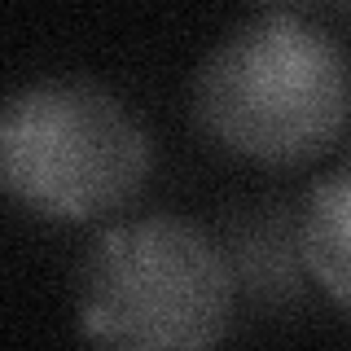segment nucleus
Listing matches in <instances>:
<instances>
[{
	"label": "nucleus",
	"instance_id": "nucleus-4",
	"mask_svg": "<svg viewBox=\"0 0 351 351\" xmlns=\"http://www.w3.org/2000/svg\"><path fill=\"white\" fill-rule=\"evenodd\" d=\"M219 250L233 272L237 299L263 312H290L312 294V263L303 237V202L255 197L219 219Z\"/></svg>",
	"mask_w": 351,
	"mask_h": 351
},
{
	"label": "nucleus",
	"instance_id": "nucleus-3",
	"mask_svg": "<svg viewBox=\"0 0 351 351\" xmlns=\"http://www.w3.org/2000/svg\"><path fill=\"white\" fill-rule=\"evenodd\" d=\"M149 171L145 123L93 80H31L0 110V184L36 219H106L145 189Z\"/></svg>",
	"mask_w": 351,
	"mask_h": 351
},
{
	"label": "nucleus",
	"instance_id": "nucleus-1",
	"mask_svg": "<svg viewBox=\"0 0 351 351\" xmlns=\"http://www.w3.org/2000/svg\"><path fill=\"white\" fill-rule=\"evenodd\" d=\"M197 136L255 167H303L351 128V58L299 14H259L197 62Z\"/></svg>",
	"mask_w": 351,
	"mask_h": 351
},
{
	"label": "nucleus",
	"instance_id": "nucleus-2",
	"mask_svg": "<svg viewBox=\"0 0 351 351\" xmlns=\"http://www.w3.org/2000/svg\"><path fill=\"white\" fill-rule=\"evenodd\" d=\"M237 312V285L211 233L180 215L101 228L75 268L80 334L123 351L215 347Z\"/></svg>",
	"mask_w": 351,
	"mask_h": 351
},
{
	"label": "nucleus",
	"instance_id": "nucleus-7",
	"mask_svg": "<svg viewBox=\"0 0 351 351\" xmlns=\"http://www.w3.org/2000/svg\"><path fill=\"white\" fill-rule=\"evenodd\" d=\"M329 5H334L338 14H347V18H351V0H329Z\"/></svg>",
	"mask_w": 351,
	"mask_h": 351
},
{
	"label": "nucleus",
	"instance_id": "nucleus-6",
	"mask_svg": "<svg viewBox=\"0 0 351 351\" xmlns=\"http://www.w3.org/2000/svg\"><path fill=\"white\" fill-rule=\"evenodd\" d=\"M246 5H255L259 14H299L312 0H246Z\"/></svg>",
	"mask_w": 351,
	"mask_h": 351
},
{
	"label": "nucleus",
	"instance_id": "nucleus-5",
	"mask_svg": "<svg viewBox=\"0 0 351 351\" xmlns=\"http://www.w3.org/2000/svg\"><path fill=\"white\" fill-rule=\"evenodd\" d=\"M303 237L316 290L351 321V162L334 167L307 189Z\"/></svg>",
	"mask_w": 351,
	"mask_h": 351
}]
</instances>
